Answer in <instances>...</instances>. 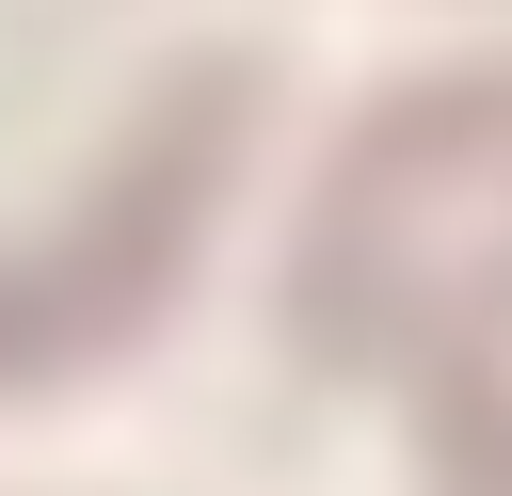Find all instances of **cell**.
<instances>
[{
	"label": "cell",
	"mask_w": 512,
	"mask_h": 496,
	"mask_svg": "<svg viewBox=\"0 0 512 496\" xmlns=\"http://www.w3.org/2000/svg\"><path fill=\"white\" fill-rule=\"evenodd\" d=\"M192 176H208V112H192L144 176H112V208H96L64 256L0 272V384H32V368H64V352L128 336V304H144V288L176 272V240H192Z\"/></svg>",
	"instance_id": "6da1fadb"
}]
</instances>
